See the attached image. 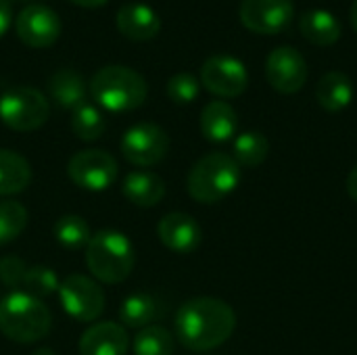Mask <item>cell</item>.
I'll list each match as a JSON object with an SVG mask.
<instances>
[{
	"instance_id": "7a4b0ae2",
	"label": "cell",
	"mask_w": 357,
	"mask_h": 355,
	"mask_svg": "<svg viewBox=\"0 0 357 355\" xmlns=\"http://www.w3.org/2000/svg\"><path fill=\"white\" fill-rule=\"evenodd\" d=\"M88 92L100 109L111 113H128L146 100L149 86L138 71L123 65H107L90 77Z\"/></svg>"
},
{
	"instance_id": "f546056e",
	"label": "cell",
	"mask_w": 357,
	"mask_h": 355,
	"mask_svg": "<svg viewBox=\"0 0 357 355\" xmlns=\"http://www.w3.org/2000/svg\"><path fill=\"white\" fill-rule=\"evenodd\" d=\"M165 92L176 105H188V103L197 100V96L201 92V82L197 75L182 71V73H176L167 80Z\"/></svg>"
},
{
	"instance_id": "484cf974",
	"label": "cell",
	"mask_w": 357,
	"mask_h": 355,
	"mask_svg": "<svg viewBox=\"0 0 357 355\" xmlns=\"http://www.w3.org/2000/svg\"><path fill=\"white\" fill-rule=\"evenodd\" d=\"M134 355H174V335L157 324L140 328L134 337Z\"/></svg>"
},
{
	"instance_id": "ffe728a7",
	"label": "cell",
	"mask_w": 357,
	"mask_h": 355,
	"mask_svg": "<svg viewBox=\"0 0 357 355\" xmlns=\"http://www.w3.org/2000/svg\"><path fill=\"white\" fill-rule=\"evenodd\" d=\"M121 190L123 197L136 207H155L165 197V182L153 172H130Z\"/></svg>"
},
{
	"instance_id": "52a82bcc",
	"label": "cell",
	"mask_w": 357,
	"mask_h": 355,
	"mask_svg": "<svg viewBox=\"0 0 357 355\" xmlns=\"http://www.w3.org/2000/svg\"><path fill=\"white\" fill-rule=\"evenodd\" d=\"M119 174L117 159L102 149H88L75 153L67 163V176L84 190L100 192L115 184Z\"/></svg>"
},
{
	"instance_id": "4dcf8cb0",
	"label": "cell",
	"mask_w": 357,
	"mask_h": 355,
	"mask_svg": "<svg viewBox=\"0 0 357 355\" xmlns=\"http://www.w3.org/2000/svg\"><path fill=\"white\" fill-rule=\"evenodd\" d=\"M27 264L17 257V255H6L0 259V280L4 287L17 291L23 287V280H25V274H27Z\"/></svg>"
},
{
	"instance_id": "3957f363",
	"label": "cell",
	"mask_w": 357,
	"mask_h": 355,
	"mask_svg": "<svg viewBox=\"0 0 357 355\" xmlns=\"http://www.w3.org/2000/svg\"><path fill=\"white\" fill-rule=\"evenodd\" d=\"M243 178V169L228 153H207L188 172V195L203 205H213L232 195Z\"/></svg>"
},
{
	"instance_id": "ac0fdd59",
	"label": "cell",
	"mask_w": 357,
	"mask_h": 355,
	"mask_svg": "<svg viewBox=\"0 0 357 355\" xmlns=\"http://www.w3.org/2000/svg\"><path fill=\"white\" fill-rule=\"evenodd\" d=\"M48 94L50 98L63 109H77L79 105L88 103V84L84 75L75 69H59L48 77Z\"/></svg>"
},
{
	"instance_id": "836d02e7",
	"label": "cell",
	"mask_w": 357,
	"mask_h": 355,
	"mask_svg": "<svg viewBox=\"0 0 357 355\" xmlns=\"http://www.w3.org/2000/svg\"><path fill=\"white\" fill-rule=\"evenodd\" d=\"M71 2L77 6H84V8H98V6L107 4L109 0H71Z\"/></svg>"
},
{
	"instance_id": "603a6c76",
	"label": "cell",
	"mask_w": 357,
	"mask_h": 355,
	"mask_svg": "<svg viewBox=\"0 0 357 355\" xmlns=\"http://www.w3.org/2000/svg\"><path fill=\"white\" fill-rule=\"evenodd\" d=\"M157 314H159L157 301L146 293L130 295L128 299H123L119 310V318L128 328H146L153 324Z\"/></svg>"
},
{
	"instance_id": "5b68a950",
	"label": "cell",
	"mask_w": 357,
	"mask_h": 355,
	"mask_svg": "<svg viewBox=\"0 0 357 355\" xmlns=\"http://www.w3.org/2000/svg\"><path fill=\"white\" fill-rule=\"evenodd\" d=\"M134 264L136 249L123 232L100 230L92 234L86 247V266L96 280L105 285L123 282L132 274Z\"/></svg>"
},
{
	"instance_id": "83f0119b",
	"label": "cell",
	"mask_w": 357,
	"mask_h": 355,
	"mask_svg": "<svg viewBox=\"0 0 357 355\" xmlns=\"http://www.w3.org/2000/svg\"><path fill=\"white\" fill-rule=\"evenodd\" d=\"M27 226V209L13 201V199H2L0 201V247L17 241L21 232Z\"/></svg>"
},
{
	"instance_id": "cb8c5ba5",
	"label": "cell",
	"mask_w": 357,
	"mask_h": 355,
	"mask_svg": "<svg viewBox=\"0 0 357 355\" xmlns=\"http://www.w3.org/2000/svg\"><path fill=\"white\" fill-rule=\"evenodd\" d=\"M232 153L241 167H257L270 155V140L261 132H243L236 136Z\"/></svg>"
},
{
	"instance_id": "4fadbf2b",
	"label": "cell",
	"mask_w": 357,
	"mask_h": 355,
	"mask_svg": "<svg viewBox=\"0 0 357 355\" xmlns=\"http://www.w3.org/2000/svg\"><path fill=\"white\" fill-rule=\"evenodd\" d=\"M307 73L305 56L293 46H278L268 54L266 77L280 94H297L305 86Z\"/></svg>"
},
{
	"instance_id": "ba28073f",
	"label": "cell",
	"mask_w": 357,
	"mask_h": 355,
	"mask_svg": "<svg viewBox=\"0 0 357 355\" xmlns=\"http://www.w3.org/2000/svg\"><path fill=\"white\" fill-rule=\"evenodd\" d=\"M63 310L77 322H94L105 312V293L96 280L84 274H71L59 285Z\"/></svg>"
},
{
	"instance_id": "9c48e42d",
	"label": "cell",
	"mask_w": 357,
	"mask_h": 355,
	"mask_svg": "<svg viewBox=\"0 0 357 355\" xmlns=\"http://www.w3.org/2000/svg\"><path fill=\"white\" fill-rule=\"evenodd\" d=\"M169 151L167 132L151 121L132 126L121 138V155L136 167H151L165 159Z\"/></svg>"
},
{
	"instance_id": "e0dca14e",
	"label": "cell",
	"mask_w": 357,
	"mask_h": 355,
	"mask_svg": "<svg viewBox=\"0 0 357 355\" xmlns=\"http://www.w3.org/2000/svg\"><path fill=\"white\" fill-rule=\"evenodd\" d=\"M199 126L209 142H228L236 136L238 115L226 100H211L203 107Z\"/></svg>"
},
{
	"instance_id": "d6a6232c",
	"label": "cell",
	"mask_w": 357,
	"mask_h": 355,
	"mask_svg": "<svg viewBox=\"0 0 357 355\" xmlns=\"http://www.w3.org/2000/svg\"><path fill=\"white\" fill-rule=\"evenodd\" d=\"M347 192H349V197L357 203V165L349 172V176H347Z\"/></svg>"
},
{
	"instance_id": "277c9868",
	"label": "cell",
	"mask_w": 357,
	"mask_h": 355,
	"mask_svg": "<svg viewBox=\"0 0 357 355\" xmlns=\"http://www.w3.org/2000/svg\"><path fill=\"white\" fill-rule=\"evenodd\" d=\"M52 316L42 299L13 291L0 301V333L15 343H36L50 333Z\"/></svg>"
},
{
	"instance_id": "44dd1931",
	"label": "cell",
	"mask_w": 357,
	"mask_h": 355,
	"mask_svg": "<svg viewBox=\"0 0 357 355\" xmlns=\"http://www.w3.org/2000/svg\"><path fill=\"white\" fill-rule=\"evenodd\" d=\"M303 38L316 46H333L341 38V21L326 8H312L299 17Z\"/></svg>"
},
{
	"instance_id": "d6986e66",
	"label": "cell",
	"mask_w": 357,
	"mask_h": 355,
	"mask_svg": "<svg viewBox=\"0 0 357 355\" xmlns=\"http://www.w3.org/2000/svg\"><path fill=\"white\" fill-rule=\"evenodd\" d=\"M316 98L320 107L328 113L345 111L354 100V84L343 71H328L320 77L316 86Z\"/></svg>"
},
{
	"instance_id": "e575fe53",
	"label": "cell",
	"mask_w": 357,
	"mask_h": 355,
	"mask_svg": "<svg viewBox=\"0 0 357 355\" xmlns=\"http://www.w3.org/2000/svg\"><path fill=\"white\" fill-rule=\"evenodd\" d=\"M349 19H351V25H354V29L357 31V0H354V4H351V13H349Z\"/></svg>"
},
{
	"instance_id": "f1b7e54d",
	"label": "cell",
	"mask_w": 357,
	"mask_h": 355,
	"mask_svg": "<svg viewBox=\"0 0 357 355\" xmlns=\"http://www.w3.org/2000/svg\"><path fill=\"white\" fill-rule=\"evenodd\" d=\"M59 278L56 274L46 268V266H31L27 268V274H25V280H23V289L25 293L42 299V297H48L52 293L59 291Z\"/></svg>"
},
{
	"instance_id": "7c38bea8",
	"label": "cell",
	"mask_w": 357,
	"mask_h": 355,
	"mask_svg": "<svg viewBox=\"0 0 357 355\" xmlns=\"http://www.w3.org/2000/svg\"><path fill=\"white\" fill-rule=\"evenodd\" d=\"M243 25L261 36H274L284 31L295 17L293 0H243L241 2Z\"/></svg>"
},
{
	"instance_id": "6da1fadb",
	"label": "cell",
	"mask_w": 357,
	"mask_h": 355,
	"mask_svg": "<svg viewBox=\"0 0 357 355\" xmlns=\"http://www.w3.org/2000/svg\"><path fill=\"white\" fill-rule=\"evenodd\" d=\"M176 337L190 352H211L224 345L234 328V310L215 297H195L180 305L176 314Z\"/></svg>"
},
{
	"instance_id": "5bb4252c",
	"label": "cell",
	"mask_w": 357,
	"mask_h": 355,
	"mask_svg": "<svg viewBox=\"0 0 357 355\" xmlns=\"http://www.w3.org/2000/svg\"><path fill=\"white\" fill-rule=\"evenodd\" d=\"M157 234L163 247H167L169 251L178 255H188L197 251V247L203 241V230L199 222L192 216L182 213V211L163 216L157 226Z\"/></svg>"
},
{
	"instance_id": "4316f807",
	"label": "cell",
	"mask_w": 357,
	"mask_h": 355,
	"mask_svg": "<svg viewBox=\"0 0 357 355\" xmlns=\"http://www.w3.org/2000/svg\"><path fill=\"white\" fill-rule=\"evenodd\" d=\"M71 130L79 140L92 142L102 136L105 132V117L98 111V107L84 103L77 109L71 111Z\"/></svg>"
},
{
	"instance_id": "1f68e13d",
	"label": "cell",
	"mask_w": 357,
	"mask_h": 355,
	"mask_svg": "<svg viewBox=\"0 0 357 355\" xmlns=\"http://www.w3.org/2000/svg\"><path fill=\"white\" fill-rule=\"evenodd\" d=\"M10 25H13V2L0 0V36H4Z\"/></svg>"
},
{
	"instance_id": "d590c367",
	"label": "cell",
	"mask_w": 357,
	"mask_h": 355,
	"mask_svg": "<svg viewBox=\"0 0 357 355\" xmlns=\"http://www.w3.org/2000/svg\"><path fill=\"white\" fill-rule=\"evenodd\" d=\"M33 355H56L52 349H46V347H42V349H38V352H33Z\"/></svg>"
},
{
	"instance_id": "8992f818",
	"label": "cell",
	"mask_w": 357,
	"mask_h": 355,
	"mask_svg": "<svg viewBox=\"0 0 357 355\" xmlns=\"http://www.w3.org/2000/svg\"><path fill=\"white\" fill-rule=\"evenodd\" d=\"M50 115L48 98L29 86H15L0 94V119L15 132H33Z\"/></svg>"
},
{
	"instance_id": "d4e9b609",
	"label": "cell",
	"mask_w": 357,
	"mask_h": 355,
	"mask_svg": "<svg viewBox=\"0 0 357 355\" xmlns=\"http://www.w3.org/2000/svg\"><path fill=\"white\" fill-rule=\"evenodd\" d=\"M54 239L59 241L61 247L69 251H82L88 247L92 232L90 226L84 218L79 216H61L54 224Z\"/></svg>"
},
{
	"instance_id": "7402d4cb",
	"label": "cell",
	"mask_w": 357,
	"mask_h": 355,
	"mask_svg": "<svg viewBox=\"0 0 357 355\" xmlns=\"http://www.w3.org/2000/svg\"><path fill=\"white\" fill-rule=\"evenodd\" d=\"M31 182V167L27 159L15 151L0 149V197L23 192Z\"/></svg>"
},
{
	"instance_id": "8d00e7d4",
	"label": "cell",
	"mask_w": 357,
	"mask_h": 355,
	"mask_svg": "<svg viewBox=\"0 0 357 355\" xmlns=\"http://www.w3.org/2000/svg\"><path fill=\"white\" fill-rule=\"evenodd\" d=\"M10 2H23V4H27V2H33V0H10Z\"/></svg>"
},
{
	"instance_id": "9a60e30c",
	"label": "cell",
	"mask_w": 357,
	"mask_h": 355,
	"mask_svg": "<svg viewBox=\"0 0 357 355\" xmlns=\"http://www.w3.org/2000/svg\"><path fill=\"white\" fill-rule=\"evenodd\" d=\"M117 31L132 42H149L161 31V17L142 2L123 4L115 15Z\"/></svg>"
},
{
	"instance_id": "8fae6325",
	"label": "cell",
	"mask_w": 357,
	"mask_h": 355,
	"mask_svg": "<svg viewBox=\"0 0 357 355\" xmlns=\"http://www.w3.org/2000/svg\"><path fill=\"white\" fill-rule=\"evenodd\" d=\"M17 38L29 48H50L63 31L61 17L44 4H27L15 19Z\"/></svg>"
},
{
	"instance_id": "2e32d148",
	"label": "cell",
	"mask_w": 357,
	"mask_h": 355,
	"mask_svg": "<svg viewBox=\"0 0 357 355\" xmlns=\"http://www.w3.org/2000/svg\"><path fill=\"white\" fill-rule=\"evenodd\" d=\"M130 349V337L117 322L92 324L77 343L79 355H126Z\"/></svg>"
},
{
	"instance_id": "30bf717a",
	"label": "cell",
	"mask_w": 357,
	"mask_h": 355,
	"mask_svg": "<svg viewBox=\"0 0 357 355\" xmlns=\"http://www.w3.org/2000/svg\"><path fill=\"white\" fill-rule=\"evenodd\" d=\"M201 84L220 98H236L249 86V71L236 56L215 54L203 63Z\"/></svg>"
}]
</instances>
